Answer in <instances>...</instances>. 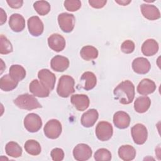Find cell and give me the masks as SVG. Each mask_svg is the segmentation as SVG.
Returning a JSON list of instances; mask_svg holds the SVG:
<instances>
[{
  "label": "cell",
  "mask_w": 161,
  "mask_h": 161,
  "mask_svg": "<svg viewBox=\"0 0 161 161\" xmlns=\"http://www.w3.org/2000/svg\"><path fill=\"white\" fill-rule=\"evenodd\" d=\"M115 99L121 104H130L135 97V86L129 80L119 83L113 91Z\"/></svg>",
  "instance_id": "obj_1"
},
{
  "label": "cell",
  "mask_w": 161,
  "mask_h": 161,
  "mask_svg": "<svg viewBox=\"0 0 161 161\" xmlns=\"http://www.w3.org/2000/svg\"><path fill=\"white\" fill-rule=\"evenodd\" d=\"M75 81L73 77L68 75L60 77L57 87V92L60 97H68L75 92Z\"/></svg>",
  "instance_id": "obj_2"
},
{
  "label": "cell",
  "mask_w": 161,
  "mask_h": 161,
  "mask_svg": "<svg viewBox=\"0 0 161 161\" xmlns=\"http://www.w3.org/2000/svg\"><path fill=\"white\" fill-rule=\"evenodd\" d=\"M17 107L22 109L32 110L42 108V105L32 95L28 93L19 95L13 101Z\"/></svg>",
  "instance_id": "obj_3"
},
{
  "label": "cell",
  "mask_w": 161,
  "mask_h": 161,
  "mask_svg": "<svg viewBox=\"0 0 161 161\" xmlns=\"http://www.w3.org/2000/svg\"><path fill=\"white\" fill-rule=\"evenodd\" d=\"M62 128L60 122L55 119L49 120L45 125L43 131L45 136L50 139H56L62 133Z\"/></svg>",
  "instance_id": "obj_4"
},
{
  "label": "cell",
  "mask_w": 161,
  "mask_h": 161,
  "mask_svg": "<svg viewBox=\"0 0 161 161\" xmlns=\"http://www.w3.org/2000/svg\"><path fill=\"white\" fill-rule=\"evenodd\" d=\"M96 135L97 138L103 142L109 140L113 133V128L111 123L107 121H100L96 128Z\"/></svg>",
  "instance_id": "obj_5"
},
{
  "label": "cell",
  "mask_w": 161,
  "mask_h": 161,
  "mask_svg": "<svg viewBox=\"0 0 161 161\" xmlns=\"http://www.w3.org/2000/svg\"><path fill=\"white\" fill-rule=\"evenodd\" d=\"M75 22V16L72 14L62 13L58 16V23L59 26L65 33H70L74 30Z\"/></svg>",
  "instance_id": "obj_6"
},
{
  "label": "cell",
  "mask_w": 161,
  "mask_h": 161,
  "mask_svg": "<svg viewBox=\"0 0 161 161\" xmlns=\"http://www.w3.org/2000/svg\"><path fill=\"white\" fill-rule=\"evenodd\" d=\"M42 119L37 114L29 113L24 119V126L29 132H36L42 128Z\"/></svg>",
  "instance_id": "obj_7"
},
{
  "label": "cell",
  "mask_w": 161,
  "mask_h": 161,
  "mask_svg": "<svg viewBox=\"0 0 161 161\" xmlns=\"http://www.w3.org/2000/svg\"><path fill=\"white\" fill-rule=\"evenodd\" d=\"M131 133L134 142L137 145L145 143L148 137L147 129L141 123L135 125L131 129Z\"/></svg>",
  "instance_id": "obj_8"
},
{
  "label": "cell",
  "mask_w": 161,
  "mask_h": 161,
  "mask_svg": "<svg viewBox=\"0 0 161 161\" xmlns=\"http://www.w3.org/2000/svg\"><path fill=\"white\" fill-rule=\"evenodd\" d=\"M38 77L40 82L50 91L54 89L56 77L53 73L47 69L40 70L38 72Z\"/></svg>",
  "instance_id": "obj_9"
},
{
  "label": "cell",
  "mask_w": 161,
  "mask_h": 161,
  "mask_svg": "<svg viewBox=\"0 0 161 161\" xmlns=\"http://www.w3.org/2000/svg\"><path fill=\"white\" fill-rule=\"evenodd\" d=\"M92 151L91 147L85 143L77 145L73 150V155L77 161H84L89 159L92 156Z\"/></svg>",
  "instance_id": "obj_10"
},
{
  "label": "cell",
  "mask_w": 161,
  "mask_h": 161,
  "mask_svg": "<svg viewBox=\"0 0 161 161\" xmlns=\"http://www.w3.org/2000/svg\"><path fill=\"white\" fill-rule=\"evenodd\" d=\"M30 33L33 36H38L43 32V23L37 16L30 17L27 21Z\"/></svg>",
  "instance_id": "obj_11"
},
{
  "label": "cell",
  "mask_w": 161,
  "mask_h": 161,
  "mask_svg": "<svg viewBox=\"0 0 161 161\" xmlns=\"http://www.w3.org/2000/svg\"><path fill=\"white\" fill-rule=\"evenodd\" d=\"M49 47L55 52L62 51L65 47V38L58 33H53L48 38Z\"/></svg>",
  "instance_id": "obj_12"
},
{
  "label": "cell",
  "mask_w": 161,
  "mask_h": 161,
  "mask_svg": "<svg viewBox=\"0 0 161 161\" xmlns=\"http://www.w3.org/2000/svg\"><path fill=\"white\" fill-rule=\"evenodd\" d=\"M150 62L144 57H138L132 62V69L135 72L138 74H146L150 70Z\"/></svg>",
  "instance_id": "obj_13"
},
{
  "label": "cell",
  "mask_w": 161,
  "mask_h": 161,
  "mask_svg": "<svg viewBox=\"0 0 161 161\" xmlns=\"http://www.w3.org/2000/svg\"><path fill=\"white\" fill-rule=\"evenodd\" d=\"M140 10L143 16L148 20L153 21L160 18V11L154 5L142 4L140 6Z\"/></svg>",
  "instance_id": "obj_14"
},
{
  "label": "cell",
  "mask_w": 161,
  "mask_h": 161,
  "mask_svg": "<svg viewBox=\"0 0 161 161\" xmlns=\"http://www.w3.org/2000/svg\"><path fill=\"white\" fill-rule=\"evenodd\" d=\"M51 68L56 72H62L65 71L69 66V59L62 55H55L50 61Z\"/></svg>",
  "instance_id": "obj_15"
},
{
  "label": "cell",
  "mask_w": 161,
  "mask_h": 161,
  "mask_svg": "<svg viewBox=\"0 0 161 161\" xmlns=\"http://www.w3.org/2000/svg\"><path fill=\"white\" fill-rule=\"evenodd\" d=\"M29 89L34 96L39 97H48L50 92L37 79H34L30 82Z\"/></svg>",
  "instance_id": "obj_16"
},
{
  "label": "cell",
  "mask_w": 161,
  "mask_h": 161,
  "mask_svg": "<svg viewBox=\"0 0 161 161\" xmlns=\"http://www.w3.org/2000/svg\"><path fill=\"white\" fill-rule=\"evenodd\" d=\"M130 117L129 114L123 111H119L114 113L113 116V123L119 129H125L129 126L130 123Z\"/></svg>",
  "instance_id": "obj_17"
},
{
  "label": "cell",
  "mask_w": 161,
  "mask_h": 161,
  "mask_svg": "<svg viewBox=\"0 0 161 161\" xmlns=\"http://www.w3.org/2000/svg\"><path fill=\"white\" fill-rule=\"evenodd\" d=\"M70 102L76 109L80 111L86 110L89 106L90 101L87 95L74 94L70 97Z\"/></svg>",
  "instance_id": "obj_18"
},
{
  "label": "cell",
  "mask_w": 161,
  "mask_h": 161,
  "mask_svg": "<svg viewBox=\"0 0 161 161\" xmlns=\"http://www.w3.org/2000/svg\"><path fill=\"white\" fill-rule=\"evenodd\" d=\"M98 117L97 111L95 109H90L82 115L80 119L81 124L86 128H90L95 124Z\"/></svg>",
  "instance_id": "obj_19"
},
{
  "label": "cell",
  "mask_w": 161,
  "mask_h": 161,
  "mask_svg": "<svg viewBox=\"0 0 161 161\" xmlns=\"http://www.w3.org/2000/svg\"><path fill=\"white\" fill-rule=\"evenodd\" d=\"M9 26L13 31L20 32L25 27V20L22 15L14 13L9 18Z\"/></svg>",
  "instance_id": "obj_20"
},
{
  "label": "cell",
  "mask_w": 161,
  "mask_h": 161,
  "mask_svg": "<svg viewBox=\"0 0 161 161\" xmlns=\"http://www.w3.org/2000/svg\"><path fill=\"white\" fill-rule=\"evenodd\" d=\"M155 89V83L149 79H143L140 82L137 86L138 92L140 94L144 96L153 93Z\"/></svg>",
  "instance_id": "obj_21"
},
{
  "label": "cell",
  "mask_w": 161,
  "mask_h": 161,
  "mask_svg": "<svg viewBox=\"0 0 161 161\" xmlns=\"http://www.w3.org/2000/svg\"><path fill=\"white\" fill-rule=\"evenodd\" d=\"M158 44L154 39H148L142 46V52L145 56L150 57L155 55L158 50Z\"/></svg>",
  "instance_id": "obj_22"
},
{
  "label": "cell",
  "mask_w": 161,
  "mask_h": 161,
  "mask_svg": "<svg viewBox=\"0 0 161 161\" xmlns=\"http://www.w3.org/2000/svg\"><path fill=\"white\" fill-rule=\"evenodd\" d=\"M118 155L124 161H130L135 158L136 150L133 147L130 145L121 146L118 149Z\"/></svg>",
  "instance_id": "obj_23"
},
{
  "label": "cell",
  "mask_w": 161,
  "mask_h": 161,
  "mask_svg": "<svg viewBox=\"0 0 161 161\" xmlns=\"http://www.w3.org/2000/svg\"><path fill=\"white\" fill-rule=\"evenodd\" d=\"M151 105L150 99L147 96H140L136 99L134 103V109L139 113H145Z\"/></svg>",
  "instance_id": "obj_24"
},
{
  "label": "cell",
  "mask_w": 161,
  "mask_h": 161,
  "mask_svg": "<svg viewBox=\"0 0 161 161\" xmlns=\"http://www.w3.org/2000/svg\"><path fill=\"white\" fill-rule=\"evenodd\" d=\"M80 80L84 81L83 88L86 91H89L93 89L97 83V79L96 75L92 72H85L81 76Z\"/></svg>",
  "instance_id": "obj_25"
},
{
  "label": "cell",
  "mask_w": 161,
  "mask_h": 161,
  "mask_svg": "<svg viewBox=\"0 0 161 161\" xmlns=\"http://www.w3.org/2000/svg\"><path fill=\"white\" fill-rule=\"evenodd\" d=\"M18 84V82L14 80L9 75L6 74L0 79V88L4 91H11L14 89Z\"/></svg>",
  "instance_id": "obj_26"
},
{
  "label": "cell",
  "mask_w": 161,
  "mask_h": 161,
  "mask_svg": "<svg viewBox=\"0 0 161 161\" xmlns=\"http://www.w3.org/2000/svg\"><path fill=\"white\" fill-rule=\"evenodd\" d=\"M9 75L14 80L19 82L26 77V70L23 67L20 65H12L9 70Z\"/></svg>",
  "instance_id": "obj_27"
},
{
  "label": "cell",
  "mask_w": 161,
  "mask_h": 161,
  "mask_svg": "<svg viewBox=\"0 0 161 161\" xmlns=\"http://www.w3.org/2000/svg\"><path fill=\"white\" fill-rule=\"evenodd\" d=\"M80 57L86 61L96 59L98 56V50L96 48L91 45H86L82 48L80 51Z\"/></svg>",
  "instance_id": "obj_28"
},
{
  "label": "cell",
  "mask_w": 161,
  "mask_h": 161,
  "mask_svg": "<svg viewBox=\"0 0 161 161\" xmlns=\"http://www.w3.org/2000/svg\"><path fill=\"white\" fill-rule=\"evenodd\" d=\"M5 151L8 155L14 158L19 157L22 154L21 147L18 145V143L14 142H8L6 145Z\"/></svg>",
  "instance_id": "obj_29"
},
{
  "label": "cell",
  "mask_w": 161,
  "mask_h": 161,
  "mask_svg": "<svg viewBox=\"0 0 161 161\" xmlns=\"http://www.w3.org/2000/svg\"><path fill=\"white\" fill-rule=\"evenodd\" d=\"M26 152L31 155H38L40 153L42 148L40 143L35 140H28L25 143Z\"/></svg>",
  "instance_id": "obj_30"
},
{
  "label": "cell",
  "mask_w": 161,
  "mask_h": 161,
  "mask_svg": "<svg viewBox=\"0 0 161 161\" xmlns=\"http://www.w3.org/2000/svg\"><path fill=\"white\" fill-rule=\"evenodd\" d=\"M33 8L35 11L41 16L47 14L50 11V5L46 1H38L33 4Z\"/></svg>",
  "instance_id": "obj_31"
},
{
  "label": "cell",
  "mask_w": 161,
  "mask_h": 161,
  "mask_svg": "<svg viewBox=\"0 0 161 161\" xmlns=\"http://www.w3.org/2000/svg\"><path fill=\"white\" fill-rule=\"evenodd\" d=\"M13 52V46L9 40L3 35L0 36V53L8 54Z\"/></svg>",
  "instance_id": "obj_32"
},
{
  "label": "cell",
  "mask_w": 161,
  "mask_h": 161,
  "mask_svg": "<svg viewBox=\"0 0 161 161\" xmlns=\"http://www.w3.org/2000/svg\"><path fill=\"white\" fill-rule=\"evenodd\" d=\"M94 159L96 161H109L111 159V153L106 148H99L94 153Z\"/></svg>",
  "instance_id": "obj_33"
},
{
  "label": "cell",
  "mask_w": 161,
  "mask_h": 161,
  "mask_svg": "<svg viewBox=\"0 0 161 161\" xmlns=\"http://www.w3.org/2000/svg\"><path fill=\"white\" fill-rule=\"evenodd\" d=\"M64 7L69 11H76L81 7V2L79 0H67L64 1Z\"/></svg>",
  "instance_id": "obj_34"
},
{
  "label": "cell",
  "mask_w": 161,
  "mask_h": 161,
  "mask_svg": "<svg viewBox=\"0 0 161 161\" xmlns=\"http://www.w3.org/2000/svg\"><path fill=\"white\" fill-rule=\"evenodd\" d=\"M135 48V45L133 42L130 40H127L123 42L121 45V51L126 54L132 53Z\"/></svg>",
  "instance_id": "obj_35"
},
{
  "label": "cell",
  "mask_w": 161,
  "mask_h": 161,
  "mask_svg": "<svg viewBox=\"0 0 161 161\" xmlns=\"http://www.w3.org/2000/svg\"><path fill=\"white\" fill-rule=\"evenodd\" d=\"M52 158L54 161H61L64 158V152L60 148H53L50 153Z\"/></svg>",
  "instance_id": "obj_36"
},
{
  "label": "cell",
  "mask_w": 161,
  "mask_h": 161,
  "mask_svg": "<svg viewBox=\"0 0 161 161\" xmlns=\"http://www.w3.org/2000/svg\"><path fill=\"white\" fill-rule=\"evenodd\" d=\"M89 4H90L91 6H92L94 8L96 9H100L103 8L106 3V0H89L88 1Z\"/></svg>",
  "instance_id": "obj_37"
},
{
  "label": "cell",
  "mask_w": 161,
  "mask_h": 161,
  "mask_svg": "<svg viewBox=\"0 0 161 161\" xmlns=\"http://www.w3.org/2000/svg\"><path fill=\"white\" fill-rule=\"evenodd\" d=\"M9 6L13 9H18L22 6L23 1L22 0H7Z\"/></svg>",
  "instance_id": "obj_38"
},
{
  "label": "cell",
  "mask_w": 161,
  "mask_h": 161,
  "mask_svg": "<svg viewBox=\"0 0 161 161\" xmlns=\"http://www.w3.org/2000/svg\"><path fill=\"white\" fill-rule=\"evenodd\" d=\"M0 14H1V25H3L6 21V19H7V16H6V14L5 13V11L3 10V8H0Z\"/></svg>",
  "instance_id": "obj_39"
},
{
  "label": "cell",
  "mask_w": 161,
  "mask_h": 161,
  "mask_svg": "<svg viewBox=\"0 0 161 161\" xmlns=\"http://www.w3.org/2000/svg\"><path fill=\"white\" fill-rule=\"evenodd\" d=\"M115 2L118 4H119V5H122V6H126L128 4H129L131 1H125V0H116Z\"/></svg>",
  "instance_id": "obj_40"
}]
</instances>
